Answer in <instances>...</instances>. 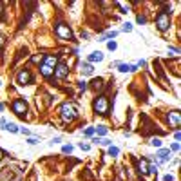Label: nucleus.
Wrapping results in <instances>:
<instances>
[{
  "label": "nucleus",
  "instance_id": "obj_1",
  "mask_svg": "<svg viewBox=\"0 0 181 181\" xmlns=\"http://www.w3.org/2000/svg\"><path fill=\"white\" fill-rule=\"evenodd\" d=\"M92 109H94L96 114L107 116V114H109V100H107V96H98V98H94Z\"/></svg>",
  "mask_w": 181,
  "mask_h": 181
},
{
  "label": "nucleus",
  "instance_id": "obj_2",
  "mask_svg": "<svg viewBox=\"0 0 181 181\" xmlns=\"http://www.w3.org/2000/svg\"><path fill=\"white\" fill-rule=\"evenodd\" d=\"M60 114H62V120H63L65 123H69V121H73V120L76 118V109H74L73 103L65 102V103H62V107H60Z\"/></svg>",
  "mask_w": 181,
  "mask_h": 181
},
{
  "label": "nucleus",
  "instance_id": "obj_3",
  "mask_svg": "<svg viewBox=\"0 0 181 181\" xmlns=\"http://www.w3.org/2000/svg\"><path fill=\"white\" fill-rule=\"evenodd\" d=\"M156 25H158V29H160L161 33L169 31V29H170V15L160 13V15L156 16Z\"/></svg>",
  "mask_w": 181,
  "mask_h": 181
},
{
  "label": "nucleus",
  "instance_id": "obj_4",
  "mask_svg": "<svg viewBox=\"0 0 181 181\" xmlns=\"http://www.w3.org/2000/svg\"><path fill=\"white\" fill-rule=\"evenodd\" d=\"M54 33H56V36L63 38V40H73V31L67 24H58L54 27Z\"/></svg>",
  "mask_w": 181,
  "mask_h": 181
},
{
  "label": "nucleus",
  "instance_id": "obj_5",
  "mask_svg": "<svg viewBox=\"0 0 181 181\" xmlns=\"http://www.w3.org/2000/svg\"><path fill=\"white\" fill-rule=\"evenodd\" d=\"M13 111H15V114H16L18 118L25 120V112H27V103H25L24 100H15V102H13Z\"/></svg>",
  "mask_w": 181,
  "mask_h": 181
},
{
  "label": "nucleus",
  "instance_id": "obj_6",
  "mask_svg": "<svg viewBox=\"0 0 181 181\" xmlns=\"http://www.w3.org/2000/svg\"><path fill=\"white\" fill-rule=\"evenodd\" d=\"M167 121L172 125V127H179V123H181V114H179V111H170L169 114H167Z\"/></svg>",
  "mask_w": 181,
  "mask_h": 181
},
{
  "label": "nucleus",
  "instance_id": "obj_7",
  "mask_svg": "<svg viewBox=\"0 0 181 181\" xmlns=\"http://www.w3.org/2000/svg\"><path fill=\"white\" fill-rule=\"evenodd\" d=\"M56 71V78H60V80H63V78H67L69 76V67H67V63H63V62H60L56 67H54Z\"/></svg>",
  "mask_w": 181,
  "mask_h": 181
},
{
  "label": "nucleus",
  "instance_id": "obj_8",
  "mask_svg": "<svg viewBox=\"0 0 181 181\" xmlns=\"http://www.w3.org/2000/svg\"><path fill=\"white\" fill-rule=\"evenodd\" d=\"M29 82H31V73H29V71L24 69V71H20V73L16 74V83H18V85L24 87V85H27Z\"/></svg>",
  "mask_w": 181,
  "mask_h": 181
},
{
  "label": "nucleus",
  "instance_id": "obj_9",
  "mask_svg": "<svg viewBox=\"0 0 181 181\" xmlns=\"http://www.w3.org/2000/svg\"><path fill=\"white\" fill-rule=\"evenodd\" d=\"M156 156H158V163H167L170 160V149H160Z\"/></svg>",
  "mask_w": 181,
  "mask_h": 181
},
{
  "label": "nucleus",
  "instance_id": "obj_10",
  "mask_svg": "<svg viewBox=\"0 0 181 181\" xmlns=\"http://www.w3.org/2000/svg\"><path fill=\"white\" fill-rule=\"evenodd\" d=\"M44 65L54 69V67L58 65V56H56V54H45V56H44Z\"/></svg>",
  "mask_w": 181,
  "mask_h": 181
},
{
  "label": "nucleus",
  "instance_id": "obj_11",
  "mask_svg": "<svg viewBox=\"0 0 181 181\" xmlns=\"http://www.w3.org/2000/svg\"><path fill=\"white\" fill-rule=\"evenodd\" d=\"M118 69L121 73H134L138 69V65L136 63H118Z\"/></svg>",
  "mask_w": 181,
  "mask_h": 181
},
{
  "label": "nucleus",
  "instance_id": "obj_12",
  "mask_svg": "<svg viewBox=\"0 0 181 181\" xmlns=\"http://www.w3.org/2000/svg\"><path fill=\"white\" fill-rule=\"evenodd\" d=\"M118 34H120V31H107V33L100 34V40H98V42H107V40H112V38H116Z\"/></svg>",
  "mask_w": 181,
  "mask_h": 181
},
{
  "label": "nucleus",
  "instance_id": "obj_13",
  "mask_svg": "<svg viewBox=\"0 0 181 181\" xmlns=\"http://www.w3.org/2000/svg\"><path fill=\"white\" fill-rule=\"evenodd\" d=\"M138 170H140V174H149V160H140Z\"/></svg>",
  "mask_w": 181,
  "mask_h": 181
},
{
  "label": "nucleus",
  "instance_id": "obj_14",
  "mask_svg": "<svg viewBox=\"0 0 181 181\" xmlns=\"http://www.w3.org/2000/svg\"><path fill=\"white\" fill-rule=\"evenodd\" d=\"M87 60H89V62H102V60H103V53H100V51H92V53L89 54Z\"/></svg>",
  "mask_w": 181,
  "mask_h": 181
},
{
  "label": "nucleus",
  "instance_id": "obj_15",
  "mask_svg": "<svg viewBox=\"0 0 181 181\" xmlns=\"http://www.w3.org/2000/svg\"><path fill=\"white\" fill-rule=\"evenodd\" d=\"M80 67H82V73H83V74H92V71H94L92 65H91L89 62H87V63H82Z\"/></svg>",
  "mask_w": 181,
  "mask_h": 181
},
{
  "label": "nucleus",
  "instance_id": "obj_16",
  "mask_svg": "<svg viewBox=\"0 0 181 181\" xmlns=\"http://www.w3.org/2000/svg\"><path fill=\"white\" fill-rule=\"evenodd\" d=\"M42 74H44V76H45V78H51V76H53V69H51V67H47V65H44V63H42Z\"/></svg>",
  "mask_w": 181,
  "mask_h": 181
},
{
  "label": "nucleus",
  "instance_id": "obj_17",
  "mask_svg": "<svg viewBox=\"0 0 181 181\" xmlns=\"http://www.w3.org/2000/svg\"><path fill=\"white\" fill-rule=\"evenodd\" d=\"M92 87H94V89H102V87H103V80H102V78L92 80Z\"/></svg>",
  "mask_w": 181,
  "mask_h": 181
},
{
  "label": "nucleus",
  "instance_id": "obj_18",
  "mask_svg": "<svg viewBox=\"0 0 181 181\" xmlns=\"http://www.w3.org/2000/svg\"><path fill=\"white\" fill-rule=\"evenodd\" d=\"M118 154H120V149H118V147H112V145H111V147H109V156L116 158Z\"/></svg>",
  "mask_w": 181,
  "mask_h": 181
},
{
  "label": "nucleus",
  "instance_id": "obj_19",
  "mask_svg": "<svg viewBox=\"0 0 181 181\" xmlns=\"http://www.w3.org/2000/svg\"><path fill=\"white\" fill-rule=\"evenodd\" d=\"M4 129H7L9 132H18V127L15 125V123H5V127Z\"/></svg>",
  "mask_w": 181,
  "mask_h": 181
},
{
  "label": "nucleus",
  "instance_id": "obj_20",
  "mask_svg": "<svg viewBox=\"0 0 181 181\" xmlns=\"http://www.w3.org/2000/svg\"><path fill=\"white\" fill-rule=\"evenodd\" d=\"M94 132H98V136H105V134H107V129H105L103 125H100V127L94 129Z\"/></svg>",
  "mask_w": 181,
  "mask_h": 181
},
{
  "label": "nucleus",
  "instance_id": "obj_21",
  "mask_svg": "<svg viewBox=\"0 0 181 181\" xmlns=\"http://www.w3.org/2000/svg\"><path fill=\"white\" fill-rule=\"evenodd\" d=\"M116 47H118V44H116L114 40H111V42H107V49H109V51H116Z\"/></svg>",
  "mask_w": 181,
  "mask_h": 181
},
{
  "label": "nucleus",
  "instance_id": "obj_22",
  "mask_svg": "<svg viewBox=\"0 0 181 181\" xmlns=\"http://www.w3.org/2000/svg\"><path fill=\"white\" fill-rule=\"evenodd\" d=\"M150 145L160 149V147H161V140H160V138H152V140H150Z\"/></svg>",
  "mask_w": 181,
  "mask_h": 181
},
{
  "label": "nucleus",
  "instance_id": "obj_23",
  "mask_svg": "<svg viewBox=\"0 0 181 181\" xmlns=\"http://www.w3.org/2000/svg\"><path fill=\"white\" fill-rule=\"evenodd\" d=\"M121 31H123V33H131V31H132V24H129V22H127V24H123Z\"/></svg>",
  "mask_w": 181,
  "mask_h": 181
},
{
  "label": "nucleus",
  "instance_id": "obj_24",
  "mask_svg": "<svg viewBox=\"0 0 181 181\" xmlns=\"http://www.w3.org/2000/svg\"><path fill=\"white\" fill-rule=\"evenodd\" d=\"M78 89H80V91H87V82H85V80L78 82Z\"/></svg>",
  "mask_w": 181,
  "mask_h": 181
},
{
  "label": "nucleus",
  "instance_id": "obj_25",
  "mask_svg": "<svg viewBox=\"0 0 181 181\" xmlns=\"http://www.w3.org/2000/svg\"><path fill=\"white\" fill-rule=\"evenodd\" d=\"M100 143H102V145H105V147H111V145H112V141H111V140H107V138H100Z\"/></svg>",
  "mask_w": 181,
  "mask_h": 181
},
{
  "label": "nucleus",
  "instance_id": "obj_26",
  "mask_svg": "<svg viewBox=\"0 0 181 181\" xmlns=\"http://www.w3.org/2000/svg\"><path fill=\"white\" fill-rule=\"evenodd\" d=\"M62 152H63V154H71V152H73V147H71V145H63V147H62Z\"/></svg>",
  "mask_w": 181,
  "mask_h": 181
},
{
  "label": "nucleus",
  "instance_id": "obj_27",
  "mask_svg": "<svg viewBox=\"0 0 181 181\" xmlns=\"http://www.w3.org/2000/svg\"><path fill=\"white\" fill-rule=\"evenodd\" d=\"M136 22H138V24H145V22H147V18H145L143 15H138V16H136Z\"/></svg>",
  "mask_w": 181,
  "mask_h": 181
},
{
  "label": "nucleus",
  "instance_id": "obj_28",
  "mask_svg": "<svg viewBox=\"0 0 181 181\" xmlns=\"http://www.w3.org/2000/svg\"><path fill=\"white\" fill-rule=\"evenodd\" d=\"M83 134H85V136H92V134H94V127H89V129H85V131H83Z\"/></svg>",
  "mask_w": 181,
  "mask_h": 181
},
{
  "label": "nucleus",
  "instance_id": "obj_29",
  "mask_svg": "<svg viewBox=\"0 0 181 181\" xmlns=\"http://www.w3.org/2000/svg\"><path fill=\"white\" fill-rule=\"evenodd\" d=\"M149 172H150V174H156V172H158V165H149Z\"/></svg>",
  "mask_w": 181,
  "mask_h": 181
},
{
  "label": "nucleus",
  "instance_id": "obj_30",
  "mask_svg": "<svg viewBox=\"0 0 181 181\" xmlns=\"http://www.w3.org/2000/svg\"><path fill=\"white\" fill-rule=\"evenodd\" d=\"M60 141H62V138H60V136H56V138H53V140L49 141V145H54V143H60Z\"/></svg>",
  "mask_w": 181,
  "mask_h": 181
},
{
  "label": "nucleus",
  "instance_id": "obj_31",
  "mask_svg": "<svg viewBox=\"0 0 181 181\" xmlns=\"http://www.w3.org/2000/svg\"><path fill=\"white\" fill-rule=\"evenodd\" d=\"M18 132H22V134H25V136H29V134H31V131H27L25 127H22V129H18Z\"/></svg>",
  "mask_w": 181,
  "mask_h": 181
},
{
  "label": "nucleus",
  "instance_id": "obj_32",
  "mask_svg": "<svg viewBox=\"0 0 181 181\" xmlns=\"http://www.w3.org/2000/svg\"><path fill=\"white\" fill-rule=\"evenodd\" d=\"M27 143H29V145H36V143H38V140H36V138H29V140H27Z\"/></svg>",
  "mask_w": 181,
  "mask_h": 181
},
{
  "label": "nucleus",
  "instance_id": "obj_33",
  "mask_svg": "<svg viewBox=\"0 0 181 181\" xmlns=\"http://www.w3.org/2000/svg\"><path fill=\"white\" fill-rule=\"evenodd\" d=\"M78 147H80V149H82V150H89V149H91V147H89V145H87V143H80V145H78Z\"/></svg>",
  "mask_w": 181,
  "mask_h": 181
},
{
  "label": "nucleus",
  "instance_id": "obj_34",
  "mask_svg": "<svg viewBox=\"0 0 181 181\" xmlns=\"http://www.w3.org/2000/svg\"><path fill=\"white\" fill-rule=\"evenodd\" d=\"M169 51H172L174 54H179V49H178V47H170V45H169Z\"/></svg>",
  "mask_w": 181,
  "mask_h": 181
},
{
  "label": "nucleus",
  "instance_id": "obj_35",
  "mask_svg": "<svg viewBox=\"0 0 181 181\" xmlns=\"http://www.w3.org/2000/svg\"><path fill=\"white\" fill-rule=\"evenodd\" d=\"M163 181H174V176H172V174H167V176L163 178Z\"/></svg>",
  "mask_w": 181,
  "mask_h": 181
},
{
  "label": "nucleus",
  "instance_id": "obj_36",
  "mask_svg": "<svg viewBox=\"0 0 181 181\" xmlns=\"http://www.w3.org/2000/svg\"><path fill=\"white\" fill-rule=\"evenodd\" d=\"M89 36H91V34H89V33H87V31H82V38H83V40H87V38H89Z\"/></svg>",
  "mask_w": 181,
  "mask_h": 181
},
{
  "label": "nucleus",
  "instance_id": "obj_37",
  "mask_svg": "<svg viewBox=\"0 0 181 181\" xmlns=\"http://www.w3.org/2000/svg\"><path fill=\"white\" fill-rule=\"evenodd\" d=\"M40 60H42V56H38V54H34V56H33V62H34V63H38Z\"/></svg>",
  "mask_w": 181,
  "mask_h": 181
},
{
  "label": "nucleus",
  "instance_id": "obj_38",
  "mask_svg": "<svg viewBox=\"0 0 181 181\" xmlns=\"http://www.w3.org/2000/svg\"><path fill=\"white\" fill-rule=\"evenodd\" d=\"M172 150H176V152H178V150H179V143H174V145H172Z\"/></svg>",
  "mask_w": 181,
  "mask_h": 181
},
{
  "label": "nucleus",
  "instance_id": "obj_39",
  "mask_svg": "<svg viewBox=\"0 0 181 181\" xmlns=\"http://www.w3.org/2000/svg\"><path fill=\"white\" fill-rule=\"evenodd\" d=\"M138 67H141V65H145V60H138V63H136Z\"/></svg>",
  "mask_w": 181,
  "mask_h": 181
},
{
  "label": "nucleus",
  "instance_id": "obj_40",
  "mask_svg": "<svg viewBox=\"0 0 181 181\" xmlns=\"http://www.w3.org/2000/svg\"><path fill=\"white\" fill-rule=\"evenodd\" d=\"M4 42H5V40H4V36H2V34H0V49H2V47H4Z\"/></svg>",
  "mask_w": 181,
  "mask_h": 181
},
{
  "label": "nucleus",
  "instance_id": "obj_41",
  "mask_svg": "<svg viewBox=\"0 0 181 181\" xmlns=\"http://www.w3.org/2000/svg\"><path fill=\"white\" fill-rule=\"evenodd\" d=\"M0 111H4V103H0Z\"/></svg>",
  "mask_w": 181,
  "mask_h": 181
},
{
  "label": "nucleus",
  "instance_id": "obj_42",
  "mask_svg": "<svg viewBox=\"0 0 181 181\" xmlns=\"http://www.w3.org/2000/svg\"><path fill=\"white\" fill-rule=\"evenodd\" d=\"M2 156H4V152H2V150H0V161H2Z\"/></svg>",
  "mask_w": 181,
  "mask_h": 181
}]
</instances>
